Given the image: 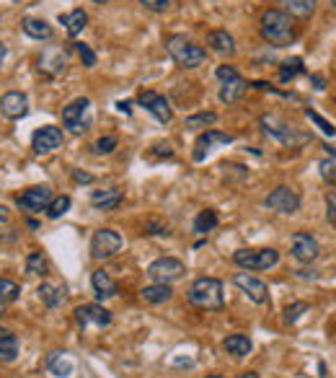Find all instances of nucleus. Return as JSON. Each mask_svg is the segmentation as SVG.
Returning a JSON list of instances; mask_svg holds the SVG:
<instances>
[{
    "label": "nucleus",
    "mask_w": 336,
    "mask_h": 378,
    "mask_svg": "<svg viewBox=\"0 0 336 378\" xmlns=\"http://www.w3.org/2000/svg\"><path fill=\"white\" fill-rule=\"evenodd\" d=\"M262 37L267 45L272 47H287L295 42L298 31H295V21L290 13H284L279 8H269L262 16Z\"/></svg>",
    "instance_id": "1"
},
{
    "label": "nucleus",
    "mask_w": 336,
    "mask_h": 378,
    "mask_svg": "<svg viewBox=\"0 0 336 378\" xmlns=\"http://www.w3.org/2000/svg\"><path fill=\"white\" fill-rule=\"evenodd\" d=\"M166 50L171 55V60L184 70H195V68H199V65H204V60H207V50H202L199 45H195V42L187 39L184 34L166 37Z\"/></svg>",
    "instance_id": "2"
},
{
    "label": "nucleus",
    "mask_w": 336,
    "mask_h": 378,
    "mask_svg": "<svg viewBox=\"0 0 336 378\" xmlns=\"http://www.w3.org/2000/svg\"><path fill=\"white\" fill-rule=\"evenodd\" d=\"M187 298L197 309L220 311L225 306L223 282L217 280V277H197V280L192 282V287H189Z\"/></svg>",
    "instance_id": "3"
},
{
    "label": "nucleus",
    "mask_w": 336,
    "mask_h": 378,
    "mask_svg": "<svg viewBox=\"0 0 336 378\" xmlns=\"http://www.w3.org/2000/svg\"><path fill=\"white\" fill-rule=\"evenodd\" d=\"M233 262L243 267L246 273H262L272 270L279 262V251L277 249H238L233 254Z\"/></svg>",
    "instance_id": "4"
},
{
    "label": "nucleus",
    "mask_w": 336,
    "mask_h": 378,
    "mask_svg": "<svg viewBox=\"0 0 336 378\" xmlns=\"http://www.w3.org/2000/svg\"><path fill=\"white\" fill-rule=\"evenodd\" d=\"M88 109H91V98H86V96L73 98V101L62 109V127H65L67 132H73V135H83V132L91 127Z\"/></svg>",
    "instance_id": "5"
},
{
    "label": "nucleus",
    "mask_w": 336,
    "mask_h": 378,
    "mask_svg": "<svg viewBox=\"0 0 336 378\" xmlns=\"http://www.w3.org/2000/svg\"><path fill=\"white\" fill-rule=\"evenodd\" d=\"M262 130L267 132L269 137H274V140H279L282 145H290V148H295V145L306 143L308 137L300 135L298 130L290 127L287 122H282L279 117H274V114H264L262 117Z\"/></svg>",
    "instance_id": "6"
},
{
    "label": "nucleus",
    "mask_w": 336,
    "mask_h": 378,
    "mask_svg": "<svg viewBox=\"0 0 336 378\" xmlns=\"http://www.w3.org/2000/svg\"><path fill=\"white\" fill-rule=\"evenodd\" d=\"M122 249V236L112 228H98L91 239V257L93 259H112Z\"/></svg>",
    "instance_id": "7"
},
{
    "label": "nucleus",
    "mask_w": 336,
    "mask_h": 378,
    "mask_svg": "<svg viewBox=\"0 0 336 378\" xmlns=\"http://www.w3.org/2000/svg\"><path fill=\"white\" fill-rule=\"evenodd\" d=\"M52 189L47 187V184H42V187H29L26 192H21V195L16 197V205L21 207L23 212H29V215H34V212H42L50 207V202H52Z\"/></svg>",
    "instance_id": "8"
},
{
    "label": "nucleus",
    "mask_w": 336,
    "mask_h": 378,
    "mask_svg": "<svg viewBox=\"0 0 336 378\" xmlns=\"http://www.w3.org/2000/svg\"><path fill=\"white\" fill-rule=\"evenodd\" d=\"M184 273H187V267L176 257H161V259H156V262H150V267H148V275L153 280L168 282V285H171L173 280H179Z\"/></svg>",
    "instance_id": "9"
},
{
    "label": "nucleus",
    "mask_w": 336,
    "mask_h": 378,
    "mask_svg": "<svg viewBox=\"0 0 336 378\" xmlns=\"http://www.w3.org/2000/svg\"><path fill=\"white\" fill-rule=\"evenodd\" d=\"M62 143H65V132L60 127H54V125H45V127H39L31 135V148L39 156L57 151V148H62Z\"/></svg>",
    "instance_id": "10"
},
{
    "label": "nucleus",
    "mask_w": 336,
    "mask_h": 378,
    "mask_svg": "<svg viewBox=\"0 0 336 378\" xmlns=\"http://www.w3.org/2000/svg\"><path fill=\"white\" fill-rule=\"evenodd\" d=\"M264 205H267L269 210H277V212H298L300 210V195L295 192V189L290 187H274L272 192L267 195V200H264Z\"/></svg>",
    "instance_id": "11"
},
{
    "label": "nucleus",
    "mask_w": 336,
    "mask_h": 378,
    "mask_svg": "<svg viewBox=\"0 0 336 378\" xmlns=\"http://www.w3.org/2000/svg\"><path fill=\"white\" fill-rule=\"evenodd\" d=\"M137 104L145 106L153 117H156L161 125H168V122L173 120V109L171 104H168V98L163 96V93H156V91H142L140 96H137Z\"/></svg>",
    "instance_id": "12"
},
{
    "label": "nucleus",
    "mask_w": 336,
    "mask_h": 378,
    "mask_svg": "<svg viewBox=\"0 0 336 378\" xmlns=\"http://www.w3.org/2000/svg\"><path fill=\"white\" fill-rule=\"evenodd\" d=\"M233 282L243 290V293L251 298V301L256 303V306H264V303L269 301V287L264 280H259V277H254V275L248 273H236L233 275Z\"/></svg>",
    "instance_id": "13"
},
{
    "label": "nucleus",
    "mask_w": 336,
    "mask_h": 378,
    "mask_svg": "<svg viewBox=\"0 0 336 378\" xmlns=\"http://www.w3.org/2000/svg\"><path fill=\"white\" fill-rule=\"evenodd\" d=\"M75 321L86 329V326H109L112 324V314L98 306V303H86V306H78L75 309Z\"/></svg>",
    "instance_id": "14"
},
{
    "label": "nucleus",
    "mask_w": 336,
    "mask_h": 378,
    "mask_svg": "<svg viewBox=\"0 0 336 378\" xmlns=\"http://www.w3.org/2000/svg\"><path fill=\"white\" fill-rule=\"evenodd\" d=\"M290 244H292V257L298 259V262H303V265H311L318 257V251H321L318 249V241L311 234H306V231L292 234Z\"/></svg>",
    "instance_id": "15"
},
{
    "label": "nucleus",
    "mask_w": 336,
    "mask_h": 378,
    "mask_svg": "<svg viewBox=\"0 0 336 378\" xmlns=\"http://www.w3.org/2000/svg\"><path fill=\"white\" fill-rule=\"evenodd\" d=\"M0 112L8 120H21L29 114V98L21 91H8L6 96L0 98Z\"/></svg>",
    "instance_id": "16"
},
{
    "label": "nucleus",
    "mask_w": 336,
    "mask_h": 378,
    "mask_svg": "<svg viewBox=\"0 0 336 378\" xmlns=\"http://www.w3.org/2000/svg\"><path fill=\"white\" fill-rule=\"evenodd\" d=\"M231 143H233V135L220 132V130H207V132H202V135L197 137L195 161H204V151L212 148V145H231Z\"/></svg>",
    "instance_id": "17"
},
{
    "label": "nucleus",
    "mask_w": 336,
    "mask_h": 378,
    "mask_svg": "<svg viewBox=\"0 0 336 378\" xmlns=\"http://www.w3.org/2000/svg\"><path fill=\"white\" fill-rule=\"evenodd\" d=\"M65 68H67V52L60 50V47H52V50H47L39 57V70H45L50 76H60Z\"/></svg>",
    "instance_id": "18"
},
{
    "label": "nucleus",
    "mask_w": 336,
    "mask_h": 378,
    "mask_svg": "<svg viewBox=\"0 0 336 378\" xmlns=\"http://www.w3.org/2000/svg\"><path fill=\"white\" fill-rule=\"evenodd\" d=\"M91 285H93V293H96L98 301H109V298H114L117 295V282H114V277L106 270H96V273L91 275Z\"/></svg>",
    "instance_id": "19"
},
{
    "label": "nucleus",
    "mask_w": 336,
    "mask_h": 378,
    "mask_svg": "<svg viewBox=\"0 0 336 378\" xmlns=\"http://www.w3.org/2000/svg\"><path fill=\"white\" fill-rule=\"evenodd\" d=\"M122 200H124V195H122V189H117V187L96 189V192L91 195V205H93L96 210H114V207H120Z\"/></svg>",
    "instance_id": "20"
},
{
    "label": "nucleus",
    "mask_w": 336,
    "mask_h": 378,
    "mask_svg": "<svg viewBox=\"0 0 336 378\" xmlns=\"http://www.w3.org/2000/svg\"><path fill=\"white\" fill-rule=\"evenodd\" d=\"M21 29L26 37L39 39V42H47V39H52V34H54L52 23H47L45 18H31V16L21 21Z\"/></svg>",
    "instance_id": "21"
},
{
    "label": "nucleus",
    "mask_w": 336,
    "mask_h": 378,
    "mask_svg": "<svg viewBox=\"0 0 336 378\" xmlns=\"http://www.w3.org/2000/svg\"><path fill=\"white\" fill-rule=\"evenodd\" d=\"M207 45L212 52L217 55H233L236 52V39L228 34L225 29H212L207 34Z\"/></svg>",
    "instance_id": "22"
},
{
    "label": "nucleus",
    "mask_w": 336,
    "mask_h": 378,
    "mask_svg": "<svg viewBox=\"0 0 336 378\" xmlns=\"http://www.w3.org/2000/svg\"><path fill=\"white\" fill-rule=\"evenodd\" d=\"M171 285L168 282H153V285L148 287H142L140 290V298L145 303H150V306H158V303H166V301H171Z\"/></svg>",
    "instance_id": "23"
},
{
    "label": "nucleus",
    "mask_w": 336,
    "mask_h": 378,
    "mask_svg": "<svg viewBox=\"0 0 336 378\" xmlns=\"http://www.w3.org/2000/svg\"><path fill=\"white\" fill-rule=\"evenodd\" d=\"M223 350L233 357H246L254 350V342L248 340L246 334H231L223 340Z\"/></svg>",
    "instance_id": "24"
},
{
    "label": "nucleus",
    "mask_w": 336,
    "mask_h": 378,
    "mask_svg": "<svg viewBox=\"0 0 336 378\" xmlns=\"http://www.w3.org/2000/svg\"><path fill=\"white\" fill-rule=\"evenodd\" d=\"M18 355V337L11 329L0 326V363H13Z\"/></svg>",
    "instance_id": "25"
},
{
    "label": "nucleus",
    "mask_w": 336,
    "mask_h": 378,
    "mask_svg": "<svg viewBox=\"0 0 336 378\" xmlns=\"http://www.w3.org/2000/svg\"><path fill=\"white\" fill-rule=\"evenodd\" d=\"M246 88H248V84L238 76V78H233V81H225V84L220 86V93H217V96H220L223 104H236V101L246 93Z\"/></svg>",
    "instance_id": "26"
},
{
    "label": "nucleus",
    "mask_w": 336,
    "mask_h": 378,
    "mask_svg": "<svg viewBox=\"0 0 336 378\" xmlns=\"http://www.w3.org/2000/svg\"><path fill=\"white\" fill-rule=\"evenodd\" d=\"M277 3L282 6L284 13L295 16V18H311L318 0H277Z\"/></svg>",
    "instance_id": "27"
},
{
    "label": "nucleus",
    "mask_w": 336,
    "mask_h": 378,
    "mask_svg": "<svg viewBox=\"0 0 336 378\" xmlns=\"http://www.w3.org/2000/svg\"><path fill=\"white\" fill-rule=\"evenodd\" d=\"M60 23H65V31L70 34V37H78V34L88 26V13H86L83 8H75V11H70V13L60 16Z\"/></svg>",
    "instance_id": "28"
},
{
    "label": "nucleus",
    "mask_w": 336,
    "mask_h": 378,
    "mask_svg": "<svg viewBox=\"0 0 336 378\" xmlns=\"http://www.w3.org/2000/svg\"><path fill=\"white\" fill-rule=\"evenodd\" d=\"M37 293H39V298H42V303H45L47 309H57V306L65 301V287L54 285V282H42Z\"/></svg>",
    "instance_id": "29"
},
{
    "label": "nucleus",
    "mask_w": 336,
    "mask_h": 378,
    "mask_svg": "<svg viewBox=\"0 0 336 378\" xmlns=\"http://www.w3.org/2000/svg\"><path fill=\"white\" fill-rule=\"evenodd\" d=\"M47 368L57 378H70V373H73V363L67 360V353H52L47 357Z\"/></svg>",
    "instance_id": "30"
},
{
    "label": "nucleus",
    "mask_w": 336,
    "mask_h": 378,
    "mask_svg": "<svg viewBox=\"0 0 336 378\" xmlns=\"http://www.w3.org/2000/svg\"><path fill=\"white\" fill-rule=\"evenodd\" d=\"M215 226H217V212L212 210V207H207V210L197 212L195 223H192L195 234H199V236H207L209 231H215Z\"/></svg>",
    "instance_id": "31"
},
{
    "label": "nucleus",
    "mask_w": 336,
    "mask_h": 378,
    "mask_svg": "<svg viewBox=\"0 0 336 378\" xmlns=\"http://www.w3.org/2000/svg\"><path fill=\"white\" fill-rule=\"evenodd\" d=\"M47 273H50L47 257L42 251H31L29 257H26V275H31V277H45Z\"/></svg>",
    "instance_id": "32"
},
{
    "label": "nucleus",
    "mask_w": 336,
    "mask_h": 378,
    "mask_svg": "<svg viewBox=\"0 0 336 378\" xmlns=\"http://www.w3.org/2000/svg\"><path fill=\"white\" fill-rule=\"evenodd\" d=\"M215 122H217L215 112H197V114H189L184 125H187L189 130H204V127H212Z\"/></svg>",
    "instance_id": "33"
},
{
    "label": "nucleus",
    "mask_w": 336,
    "mask_h": 378,
    "mask_svg": "<svg viewBox=\"0 0 336 378\" xmlns=\"http://www.w3.org/2000/svg\"><path fill=\"white\" fill-rule=\"evenodd\" d=\"M300 73H306V65H303V60H300V57L284 60L282 68H279V81H282V84H287V81H292V78L300 76Z\"/></svg>",
    "instance_id": "34"
},
{
    "label": "nucleus",
    "mask_w": 336,
    "mask_h": 378,
    "mask_svg": "<svg viewBox=\"0 0 336 378\" xmlns=\"http://www.w3.org/2000/svg\"><path fill=\"white\" fill-rule=\"evenodd\" d=\"M70 205H73V200L67 195H60V197H52V202H50V207H47V218H62L67 210H70Z\"/></svg>",
    "instance_id": "35"
},
{
    "label": "nucleus",
    "mask_w": 336,
    "mask_h": 378,
    "mask_svg": "<svg viewBox=\"0 0 336 378\" xmlns=\"http://www.w3.org/2000/svg\"><path fill=\"white\" fill-rule=\"evenodd\" d=\"M18 293H21L18 282L11 280V277H0V301H3V303H13L16 298H18Z\"/></svg>",
    "instance_id": "36"
},
{
    "label": "nucleus",
    "mask_w": 336,
    "mask_h": 378,
    "mask_svg": "<svg viewBox=\"0 0 336 378\" xmlns=\"http://www.w3.org/2000/svg\"><path fill=\"white\" fill-rule=\"evenodd\" d=\"M117 145H120V140L114 135H104V137H98L96 143H93V153L96 156H109V153L117 151Z\"/></svg>",
    "instance_id": "37"
},
{
    "label": "nucleus",
    "mask_w": 336,
    "mask_h": 378,
    "mask_svg": "<svg viewBox=\"0 0 336 378\" xmlns=\"http://www.w3.org/2000/svg\"><path fill=\"white\" fill-rule=\"evenodd\" d=\"M308 311V303L306 301H298V303H292V306H287V309H284V316H282V321L284 324H295V321H298L300 316H303V314H306Z\"/></svg>",
    "instance_id": "38"
},
{
    "label": "nucleus",
    "mask_w": 336,
    "mask_h": 378,
    "mask_svg": "<svg viewBox=\"0 0 336 378\" xmlns=\"http://www.w3.org/2000/svg\"><path fill=\"white\" fill-rule=\"evenodd\" d=\"M306 117H308V120H311V122H315V125H318V130H321L323 135L336 137V127H334V125H331L329 120H323V117H321V114H318V112H313V109H306Z\"/></svg>",
    "instance_id": "39"
},
{
    "label": "nucleus",
    "mask_w": 336,
    "mask_h": 378,
    "mask_svg": "<svg viewBox=\"0 0 336 378\" xmlns=\"http://www.w3.org/2000/svg\"><path fill=\"white\" fill-rule=\"evenodd\" d=\"M75 50H78V55H81V60H83V65H86V68H93V65H96V52H93L88 45L75 42Z\"/></svg>",
    "instance_id": "40"
},
{
    "label": "nucleus",
    "mask_w": 336,
    "mask_h": 378,
    "mask_svg": "<svg viewBox=\"0 0 336 378\" xmlns=\"http://www.w3.org/2000/svg\"><path fill=\"white\" fill-rule=\"evenodd\" d=\"M145 234H150V236H168L171 231H168V223H161V220H148V223H145Z\"/></svg>",
    "instance_id": "41"
},
{
    "label": "nucleus",
    "mask_w": 336,
    "mask_h": 378,
    "mask_svg": "<svg viewBox=\"0 0 336 378\" xmlns=\"http://www.w3.org/2000/svg\"><path fill=\"white\" fill-rule=\"evenodd\" d=\"M142 8H148V11H153V13H166L168 11V0H140Z\"/></svg>",
    "instance_id": "42"
},
{
    "label": "nucleus",
    "mask_w": 336,
    "mask_h": 378,
    "mask_svg": "<svg viewBox=\"0 0 336 378\" xmlns=\"http://www.w3.org/2000/svg\"><path fill=\"white\" fill-rule=\"evenodd\" d=\"M215 76L220 78V84H225V81H233V78H238V70L233 68V65H220V68L215 70Z\"/></svg>",
    "instance_id": "43"
},
{
    "label": "nucleus",
    "mask_w": 336,
    "mask_h": 378,
    "mask_svg": "<svg viewBox=\"0 0 336 378\" xmlns=\"http://www.w3.org/2000/svg\"><path fill=\"white\" fill-rule=\"evenodd\" d=\"M326 218H329L331 226H336V192L326 195Z\"/></svg>",
    "instance_id": "44"
},
{
    "label": "nucleus",
    "mask_w": 336,
    "mask_h": 378,
    "mask_svg": "<svg viewBox=\"0 0 336 378\" xmlns=\"http://www.w3.org/2000/svg\"><path fill=\"white\" fill-rule=\"evenodd\" d=\"M318 168H321L323 179H336V164H334V161L323 159L321 164H318Z\"/></svg>",
    "instance_id": "45"
},
{
    "label": "nucleus",
    "mask_w": 336,
    "mask_h": 378,
    "mask_svg": "<svg viewBox=\"0 0 336 378\" xmlns=\"http://www.w3.org/2000/svg\"><path fill=\"white\" fill-rule=\"evenodd\" d=\"M150 153H153V156H166V159H171V156H173L171 145H168V143H156Z\"/></svg>",
    "instance_id": "46"
},
{
    "label": "nucleus",
    "mask_w": 336,
    "mask_h": 378,
    "mask_svg": "<svg viewBox=\"0 0 336 378\" xmlns=\"http://www.w3.org/2000/svg\"><path fill=\"white\" fill-rule=\"evenodd\" d=\"M73 179H75L78 184H91V182H93V176L86 174V171H78V168L73 171Z\"/></svg>",
    "instance_id": "47"
},
{
    "label": "nucleus",
    "mask_w": 336,
    "mask_h": 378,
    "mask_svg": "<svg viewBox=\"0 0 336 378\" xmlns=\"http://www.w3.org/2000/svg\"><path fill=\"white\" fill-rule=\"evenodd\" d=\"M311 81H313V88H315V91H323V88H326V84H323V78H321V76H311Z\"/></svg>",
    "instance_id": "48"
},
{
    "label": "nucleus",
    "mask_w": 336,
    "mask_h": 378,
    "mask_svg": "<svg viewBox=\"0 0 336 378\" xmlns=\"http://www.w3.org/2000/svg\"><path fill=\"white\" fill-rule=\"evenodd\" d=\"M129 101H120V104H117V109H120V112H124V114H132V109H129Z\"/></svg>",
    "instance_id": "49"
},
{
    "label": "nucleus",
    "mask_w": 336,
    "mask_h": 378,
    "mask_svg": "<svg viewBox=\"0 0 336 378\" xmlns=\"http://www.w3.org/2000/svg\"><path fill=\"white\" fill-rule=\"evenodd\" d=\"M6 52H8L6 42H0V68H3V60H6Z\"/></svg>",
    "instance_id": "50"
},
{
    "label": "nucleus",
    "mask_w": 336,
    "mask_h": 378,
    "mask_svg": "<svg viewBox=\"0 0 336 378\" xmlns=\"http://www.w3.org/2000/svg\"><path fill=\"white\" fill-rule=\"evenodd\" d=\"M6 220H8V210L3 207V205H0V223H6Z\"/></svg>",
    "instance_id": "51"
},
{
    "label": "nucleus",
    "mask_w": 336,
    "mask_h": 378,
    "mask_svg": "<svg viewBox=\"0 0 336 378\" xmlns=\"http://www.w3.org/2000/svg\"><path fill=\"white\" fill-rule=\"evenodd\" d=\"M238 378H259V376H256V373L254 371H248V373H241V376Z\"/></svg>",
    "instance_id": "52"
},
{
    "label": "nucleus",
    "mask_w": 336,
    "mask_h": 378,
    "mask_svg": "<svg viewBox=\"0 0 336 378\" xmlns=\"http://www.w3.org/2000/svg\"><path fill=\"white\" fill-rule=\"evenodd\" d=\"M3 311H6V303L0 301V316H3Z\"/></svg>",
    "instance_id": "53"
},
{
    "label": "nucleus",
    "mask_w": 336,
    "mask_h": 378,
    "mask_svg": "<svg viewBox=\"0 0 336 378\" xmlns=\"http://www.w3.org/2000/svg\"><path fill=\"white\" fill-rule=\"evenodd\" d=\"M93 3H98V6H104V3H109V0H93Z\"/></svg>",
    "instance_id": "54"
},
{
    "label": "nucleus",
    "mask_w": 336,
    "mask_h": 378,
    "mask_svg": "<svg viewBox=\"0 0 336 378\" xmlns=\"http://www.w3.org/2000/svg\"><path fill=\"white\" fill-rule=\"evenodd\" d=\"M207 378H225V376H207Z\"/></svg>",
    "instance_id": "55"
},
{
    "label": "nucleus",
    "mask_w": 336,
    "mask_h": 378,
    "mask_svg": "<svg viewBox=\"0 0 336 378\" xmlns=\"http://www.w3.org/2000/svg\"><path fill=\"white\" fill-rule=\"evenodd\" d=\"M331 6H334V8H336V0H331Z\"/></svg>",
    "instance_id": "56"
}]
</instances>
